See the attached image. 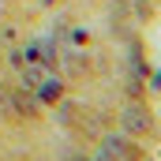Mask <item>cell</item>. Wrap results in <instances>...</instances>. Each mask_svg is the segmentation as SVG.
<instances>
[{
	"label": "cell",
	"mask_w": 161,
	"mask_h": 161,
	"mask_svg": "<svg viewBox=\"0 0 161 161\" xmlns=\"http://www.w3.org/2000/svg\"><path fill=\"white\" fill-rule=\"evenodd\" d=\"M120 124H124L127 135H146V131L154 127V116H150L142 105H127V109L120 113Z\"/></svg>",
	"instance_id": "6da1fadb"
},
{
	"label": "cell",
	"mask_w": 161,
	"mask_h": 161,
	"mask_svg": "<svg viewBox=\"0 0 161 161\" xmlns=\"http://www.w3.org/2000/svg\"><path fill=\"white\" fill-rule=\"evenodd\" d=\"M34 97H38V105H60L64 101V82L56 79V75H45L34 86Z\"/></svg>",
	"instance_id": "7a4b0ae2"
},
{
	"label": "cell",
	"mask_w": 161,
	"mask_h": 161,
	"mask_svg": "<svg viewBox=\"0 0 161 161\" xmlns=\"http://www.w3.org/2000/svg\"><path fill=\"white\" fill-rule=\"evenodd\" d=\"M105 158H113V161H139L142 154H139L127 139H105Z\"/></svg>",
	"instance_id": "3957f363"
},
{
	"label": "cell",
	"mask_w": 161,
	"mask_h": 161,
	"mask_svg": "<svg viewBox=\"0 0 161 161\" xmlns=\"http://www.w3.org/2000/svg\"><path fill=\"white\" fill-rule=\"evenodd\" d=\"M38 113V97H30L26 90H11V116H34Z\"/></svg>",
	"instance_id": "277c9868"
},
{
	"label": "cell",
	"mask_w": 161,
	"mask_h": 161,
	"mask_svg": "<svg viewBox=\"0 0 161 161\" xmlns=\"http://www.w3.org/2000/svg\"><path fill=\"white\" fill-rule=\"evenodd\" d=\"M60 60H64L68 75H86V56H82V53H64Z\"/></svg>",
	"instance_id": "5b68a950"
},
{
	"label": "cell",
	"mask_w": 161,
	"mask_h": 161,
	"mask_svg": "<svg viewBox=\"0 0 161 161\" xmlns=\"http://www.w3.org/2000/svg\"><path fill=\"white\" fill-rule=\"evenodd\" d=\"M68 161H90V158H68Z\"/></svg>",
	"instance_id": "8992f818"
}]
</instances>
